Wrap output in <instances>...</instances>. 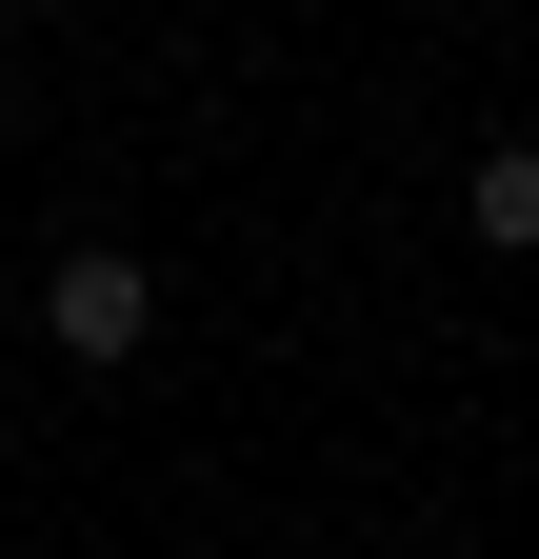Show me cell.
Listing matches in <instances>:
<instances>
[{
  "label": "cell",
  "instance_id": "cell-1",
  "mask_svg": "<svg viewBox=\"0 0 539 559\" xmlns=\"http://www.w3.org/2000/svg\"><path fill=\"white\" fill-rule=\"evenodd\" d=\"M40 340H60V360H100V380H120V360H141V340H160V280L120 260V240H81V260L40 280Z\"/></svg>",
  "mask_w": 539,
  "mask_h": 559
},
{
  "label": "cell",
  "instance_id": "cell-2",
  "mask_svg": "<svg viewBox=\"0 0 539 559\" xmlns=\"http://www.w3.org/2000/svg\"><path fill=\"white\" fill-rule=\"evenodd\" d=\"M459 221H480V240H500V260H519V240H539V140H480V180H459Z\"/></svg>",
  "mask_w": 539,
  "mask_h": 559
},
{
  "label": "cell",
  "instance_id": "cell-3",
  "mask_svg": "<svg viewBox=\"0 0 539 559\" xmlns=\"http://www.w3.org/2000/svg\"><path fill=\"white\" fill-rule=\"evenodd\" d=\"M0 380H21V340H0Z\"/></svg>",
  "mask_w": 539,
  "mask_h": 559
}]
</instances>
